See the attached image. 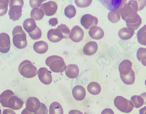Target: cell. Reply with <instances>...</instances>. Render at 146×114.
<instances>
[{"mask_svg": "<svg viewBox=\"0 0 146 114\" xmlns=\"http://www.w3.org/2000/svg\"><path fill=\"white\" fill-rule=\"evenodd\" d=\"M33 48L36 53L42 54L45 53L48 49L47 43L43 41H39L35 42L33 46Z\"/></svg>", "mask_w": 146, "mask_h": 114, "instance_id": "7402d4cb", "label": "cell"}, {"mask_svg": "<svg viewBox=\"0 0 146 114\" xmlns=\"http://www.w3.org/2000/svg\"><path fill=\"white\" fill-rule=\"evenodd\" d=\"M39 79L43 84L48 85L52 81L51 72L46 68L41 67L38 70L37 73Z\"/></svg>", "mask_w": 146, "mask_h": 114, "instance_id": "ba28073f", "label": "cell"}, {"mask_svg": "<svg viewBox=\"0 0 146 114\" xmlns=\"http://www.w3.org/2000/svg\"><path fill=\"white\" fill-rule=\"evenodd\" d=\"M132 62L130 60L125 59L122 61L118 68L120 74L125 75L128 74L132 69Z\"/></svg>", "mask_w": 146, "mask_h": 114, "instance_id": "ffe728a7", "label": "cell"}, {"mask_svg": "<svg viewBox=\"0 0 146 114\" xmlns=\"http://www.w3.org/2000/svg\"><path fill=\"white\" fill-rule=\"evenodd\" d=\"M18 70L20 74L26 78H31L37 74L36 68L28 60L23 61L19 64Z\"/></svg>", "mask_w": 146, "mask_h": 114, "instance_id": "277c9868", "label": "cell"}, {"mask_svg": "<svg viewBox=\"0 0 146 114\" xmlns=\"http://www.w3.org/2000/svg\"><path fill=\"white\" fill-rule=\"evenodd\" d=\"M23 4V0L9 1L10 9L8 14L11 19L14 21L19 19L22 15V8Z\"/></svg>", "mask_w": 146, "mask_h": 114, "instance_id": "5b68a950", "label": "cell"}, {"mask_svg": "<svg viewBox=\"0 0 146 114\" xmlns=\"http://www.w3.org/2000/svg\"><path fill=\"white\" fill-rule=\"evenodd\" d=\"M47 36L48 40L53 42H59L63 38L62 33L57 28L49 30L47 32Z\"/></svg>", "mask_w": 146, "mask_h": 114, "instance_id": "5bb4252c", "label": "cell"}, {"mask_svg": "<svg viewBox=\"0 0 146 114\" xmlns=\"http://www.w3.org/2000/svg\"><path fill=\"white\" fill-rule=\"evenodd\" d=\"M0 114H1V110L0 108Z\"/></svg>", "mask_w": 146, "mask_h": 114, "instance_id": "bcb514c9", "label": "cell"}, {"mask_svg": "<svg viewBox=\"0 0 146 114\" xmlns=\"http://www.w3.org/2000/svg\"><path fill=\"white\" fill-rule=\"evenodd\" d=\"M21 114H35V113H34L29 111L25 108L23 110Z\"/></svg>", "mask_w": 146, "mask_h": 114, "instance_id": "ee69618b", "label": "cell"}, {"mask_svg": "<svg viewBox=\"0 0 146 114\" xmlns=\"http://www.w3.org/2000/svg\"><path fill=\"white\" fill-rule=\"evenodd\" d=\"M8 0H0V16L6 14L8 9Z\"/></svg>", "mask_w": 146, "mask_h": 114, "instance_id": "d590c367", "label": "cell"}, {"mask_svg": "<svg viewBox=\"0 0 146 114\" xmlns=\"http://www.w3.org/2000/svg\"><path fill=\"white\" fill-rule=\"evenodd\" d=\"M13 43L15 46L18 49L25 48L27 45L26 34L22 27L17 26L12 31Z\"/></svg>", "mask_w": 146, "mask_h": 114, "instance_id": "7a4b0ae2", "label": "cell"}, {"mask_svg": "<svg viewBox=\"0 0 146 114\" xmlns=\"http://www.w3.org/2000/svg\"><path fill=\"white\" fill-rule=\"evenodd\" d=\"M49 23L51 26H55L58 24L57 18H53L50 19L49 21Z\"/></svg>", "mask_w": 146, "mask_h": 114, "instance_id": "60d3db41", "label": "cell"}, {"mask_svg": "<svg viewBox=\"0 0 146 114\" xmlns=\"http://www.w3.org/2000/svg\"><path fill=\"white\" fill-rule=\"evenodd\" d=\"M23 104V100L15 95L11 96L9 99L7 103V107L14 110H17L21 109Z\"/></svg>", "mask_w": 146, "mask_h": 114, "instance_id": "4fadbf2b", "label": "cell"}, {"mask_svg": "<svg viewBox=\"0 0 146 114\" xmlns=\"http://www.w3.org/2000/svg\"><path fill=\"white\" fill-rule=\"evenodd\" d=\"M65 16L69 19H71L75 16L76 13V9L72 5H70L67 6L64 10Z\"/></svg>", "mask_w": 146, "mask_h": 114, "instance_id": "836d02e7", "label": "cell"}, {"mask_svg": "<svg viewBox=\"0 0 146 114\" xmlns=\"http://www.w3.org/2000/svg\"><path fill=\"white\" fill-rule=\"evenodd\" d=\"M43 0H30L29 4L31 7L33 8H38L40 7Z\"/></svg>", "mask_w": 146, "mask_h": 114, "instance_id": "ab89813d", "label": "cell"}, {"mask_svg": "<svg viewBox=\"0 0 146 114\" xmlns=\"http://www.w3.org/2000/svg\"><path fill=\"white\" fill-rule=\"evenodd\" d=\"M91 0H75V3L77 6L79 7L84 8L89 6L92 3Z\"/></svg>", "mask_w": 146, "mask_h": 114, "instance_id": "74e56055", "label": "cell"}, {"mask_svg": "<svg viewBox=\"0 0 146 114\" xmlns=\"http://www.w3.org/2000/svg\"><path fill=\"white\" fill-rule=\"evenodd\" d=\"M114 103L117 109L125 113L131 112L134 107L132 101L121 96H117L115 98Z\"/></svg>", "mask_w": 146, "mask_h": 114, "instance_id": "8992f818", "label": "cell"}, {"mask_svg": "<svg viewBox=\"0 0 146 114\" xmlns=\"http://www.w3.org/2000/svg\"><path fill=\"white\" fill-rule=\"evenodd\" d=\"M101 114H114L113 111L110 108H106L104 109Z\"/></svg>", "mask_w": 146, "mask_h": 114, "instance_id": "b9f144b4", "label": "cell"}, {"mask_svg": "<svg viewBox=\"0 0 146 114\" xmlns=\"http://www.w3.org/2000/svg\"><path fill=\"white\" fill-rule=\"evenodd\" d=\"M45 63L52 71L55 73L62 72L66 67L64 59L57 55L48 57L46 60Z\"/></svg>", "mask_w": 146, "mask_h": 114, "instance_id": "3957f363", "label": "cell"}, {"mask_svg": "<svg viewBox=\"0 0 146 114\" xmlns=\"http://www.w3.org/2000/svg\"><path fill=\"white\" fill-rule=\"evenodd\" d=\"M28 33L30 36L34 40L39 39L41 38L42 35L41 30L37 26H36L34 30Z\"/></svg>", "mask_w": 146, "mask_h": 114, "instance_id": "8d00e7d4", "label": "cell"}, {"mask_svg": "<svg viewBox=\"0 0 146 114\" xmlns=\"http://www.w3.org/2000/svg\"><path fill=\"white\" fill-rule=\"evenodd\" d=\"M146 48L141 47L138 49L137 53V56L138 60L145 66H146Z\"/></svg>", "mask_w": 146, "mask_h": 114, "instance_id": "d6a6232c", "label": "cell"}, {"mask_svg": "<svg viewBox=\"0 0 146 114\" xmlns=\"http://www.w3.org/2000/svg\"><path fill=\"white\" fill-rule=\"evenodd\" d=\"M119 8L115 11L109 12L108 15L110 21L113 23H116L120 19Z\"/></svg>", "mask_w": 146, "mask_h": 114, "instance_id": "4dcf8cb0", "label": "cell"}, {"mask_svg": "<svg viewBox=\"0 0 146 114\" xmlns=\"http://www.w3.org/2000/svg\"><path fill=\"white\" fill-rule=\"evenodd\" d=\"M87 90L91 94L96 95L99 94L101 91L100 85L96 82H92L87 86Z\"/></svg>", "mask_w": 146, "mask_h": 114, "instance_id": "83f0119b", "label": "cell"}, {"mask_svg": "<svg viewBox=\"0 0 146 114\" xmlns=\"http://www.w3.org/2000/svg\"><path fill=\"white\" fill-rule=\"evenodd\" d=\"M145 6L143 0H122L119 7L120 14L125 21L128 18L137 14V11L142 9Z\"/></svg>", "mask_w": 146, "mask_h": 114, "instance_id": "6da1fadb", "label": "cell"}, {"mask_svg": "<svg viewBox=\"0 0 146 114\" xmlns=\"http://www.w3.org/2000/svg\"><path fill=\"white\" fill-rule=\"evenodd\" d=\"M44 15L43 11L38 8H33L31 13V17L35 20H39L42 19Z\"/></svg>", "mask_w": 146, "mask_h": 114, "instance_id": "f546056e", "label": "cell"}, {"mask_svg": "<svg viewBox=\"0 0 146 114\" xmlns=\"http://www.w3.org/2000/svg\"><path fill=\"white\" fill-rule=\"evenodd\" d=\"M134 30L131 28L124 27L120 29L118 32L119 37L122 39L128 40L133 36Z\"/></svg>", "mask_w": 146, "mask_h": 114, "instance_id": "603a6c76", "label": "cell"}, {"mask_svg": "<svg viewBox=\"0 0 146 114\" xmlns=\"http://www.w3.org/2000/svg\"><path fill=\"white\" fill-rule=\"evenodd\" d=\"M64 71L67 77L73 79L78 76L79 70L76 64H70L66 66Z\"/></svg>", "mask_w": 146, "mask_h": 114, "instance_id": "ac0fdd59", "label": "cell"}, {"mask_svg": "<svg viewBox=\"0 0 146 114\" xmlns=\"http://www.w3.org/2000/svg\"><path fill=\"white\" fill-rule=\"evenodd\" d=\"M145 99H144L141 95H134L131 98V100L134 104V107L136 108H139L142 107L144 103Z\"/></svg>", "mask_w": 146, "mask_h": 114, "instance_id": "1f68e13d", "label": "cell"}, {"mask_svg": "<svg viewBox=\"0 0 146 114\" xmlns=\"http://www.w3.org/2000/svg\"><path fill=\"white\" fill-rule=\"evenodd\" d=\"M74 98L76 100L81 101L84 99L86 95L85 88L82 86L77 85L75 86L72 90Z\"/></svg>", "mask_w": 146, "mask_h": 114, "instance_id": "e0dca14e", "label": "cell"}, {"mask_svg": "<svg viewBox=\"0 0 146 114\" xmlns=\"http://www.w3.org/2000/svg\"><path fill=\"white\" fill-rule=\"evenodd\" d=\"M34 113L35 114H48V109L44 104L41 102V105L39 108Z\"/></svg>", "mask_w": 146, "mask_h": 114, "instance_id": "f35d334b", "label": "cell"}, {"mask_svg": "<svg viewBox=\"0 0 146 114\" xmlns=\"http://www.w3.org/2000/svg\"><path fill=\"white\" fill-rule=\"evenodd\" d=\"M84 34L82 29L78 26H75L71 29L69 37L72 41L78 42L82 40Z\"/></svg>", "mask_w": 146, "mask_h": 114, "instance_id": "7c38bea8", "label": "cell"}, {"mask_svg": "<svg viewBox=\"0 0 146 114\" xmlns=\"http://www.w3.org/2000/svg\"><path fill=\"white\" fill-rule=\"evenodd\" d=\"M58 5L54 1H50L42 4L40 9L43 11L44 14L47 16L54 15L56 12Z\"/></svg>", "mask_w": 146, "mask_h": 114, "instance_id": "9c48e42d", "label": "cell"}, {"mask_svg": "<svg viewBox=\"0 0 146 114\" xmlns=\"http://www.w3.org/2000/svg\"><path fill=\"white\" fill-rule=\"evenodd\" d=\"M97 18L91 15L86 14L81 18L80 23L86 29H88L92 27L96 26L98 25Z\"/></svg>", "mask_w": 146, "mask_h": 114, "instance_id": "52a82bcc", "label": "cell"}, {"mask_svg": "<svg viewBox=\"0 0 146 114\" xmlns=\"http://www.w3.org/2000/svg\"><path fill=\"white\" fill-rule=\"evenodd\" d=\"M68 114H83L81 111L77 110H71L69 112Z\"/></svg>", "mask_w": 146, "mask_h": 114, "instance_id": "7bdbcfd3", "label": "cell"}, {"mask_svg": "<svg viewBox=\"0 0 146 114\" xmlns=\"http://www.w3.org/2000/svg\"><path fill=\"white\" fill-rule=\"evenodd\" d=\"M23 26L25 30L28 33H30L36 28V23L32 18H28L23 22Z\"/></svg>", "mask_w": 146, "mask_h": 114, "instance_id": "d4e9b609", "label": "cell"}, {"mask_svg": "<svg viewBox=\"0 0 146 114\" xmlns=\"http://www.w3.org/2000/svg\"><path fill=\"white\" fill-rule=\"evenodd\" d=\"M98 49V45L95 41H91L87 43L83 48L84 53L88 56L92 55L95 54Z\"/></svg>", "mask_w": 146, "mask_h": 114, "instance_id": "44dd1931", "label": "cell"}, {"mask_svg": "<svg viewBox=\"0 0 146 114\" xmlns=\"http://www.w3.org/2000/svg\"><path fill=\"white\" fill-rule=\"evenodd\" d=\"M62 33L63 36V38L68 39L70 33V30L68 27L65 24H62L58 26L57 28Z\"/></svg>", "mask_w": 146, "mask_h": 114, "instance_id": "e575fe53", "label": "cell"}, {"mask_svg": "<svg viewBox=\"0 0 146 114\" xmlns=\"http://www.w3.org/2000/svg\"><path fill=\"white\" fill-rule=\"evenodd\" d=\"M49 114H63V110L61 105L58 102L54 101L50 105Z\"/></svg>", "mask_w": 146, "mask_h": 114, "instance_id": "4316f807", "label": "cell"}, {"mask_svg": "<svg viewBox=\"0 0 146 114\" xmlns=\"http://www.w3.org/2000/svg\"><path fill=\"white\" fill-rule=\"evenodd\" d=\"M99 1L105 7L111 11L119 9L122 3L121 0H100Z\"/></svg>", "mask_w": 146, "mask_h": 114, "instance_id": "9a60e30c", "label": "cell"}, {"mask_svg": "<svg viewBox=\"0 0 146 114\" xmlns=\"http://www.w3.org/2000/svg\"><path fill=\"white\" fill-rule=\"evenodd\" d=\"M127 28L133 29H137L141 24V19L137 13L135 16L127 19L125 21Z\"/></svg>", "mask_w": 146, "mask_h": 114, "instance_id": "2e32d148", "label": "cell"}, {"mask_svg": "<svg viewBox=\"0 0 146 114\" xmlns=\"http://www.w3.org/2000/svg\"><path fill=\"white\" fill-rule=\"evenodd\" d=\"M15 95L14 93L11 90L7 89L3 91L0 95V103L2 105L7 107V103L9 98Z\"/></svg>", "mask_w": 146, "mask_h": 114, "instance_id": "cb8c5ba5", "label": "cell"}, {"mask_svg": "<svg viewBox=\"0 0 146 114\" xmlns=\"http://www.w3.org/2000/svg\"><path fill=\"white\" fill-rule=\"evenodd\" d=\"M11 47L10 38L5 33L0 34V52L3 53L8 52Z\"/></svg>", "mask_w": 146, "mask_h": 114, "instance_id": "30bf717a", "label": "cell"}, {"mask_svg": "<svg viewBox=\"0 0 146 114\" xmlns=\"http://www.w3.org/2000/svg\"><path fill=\"white\" fill-rule=\"evenodd\" d=\"M41 102L36 97H30L27 100L26 108L29 111L35 113L39 108Z\"/></svg>", "mask_w": 146, "mask_h": 114, "instance_id": "8fae6325", "label": "cell"}, {"mask_svg": "<svg viewBox=\"0 0 146 114\" xmlns=\"http://www.w3.org/2000/svg\"><path fill=\"white\" fill-rule=\"evenodd\" d=\"M146 107L142 108L139 110V114H146Z\"/></svg>", "mask_w": 146, "mask_h": 114, "instance_id": "f6af8a7d", "label": "cell"}, {"mask_svg": "<svg viewBox=\"0 0 146 114\" xmlns=\"http://www.w3.org/2000/svg\"><path fill=\"white\" fill-rule=\"evenodd\" d=\"M121 79L123 82L127 85L133 84L135 82V76L134 72L131 69L130 72L126 75L120 74Z\"/></svg>", "mask_w": 146, "mask_h": 114, "instance_id": "484cf974", "label": "cell"}, {"mask_svg": "<svg viewBox=\"0 0 146 114\" xmlns=\"http://www.w3.org/2000/svg\"><path fill=\"white\" fill-rule=\"evenodd\" d=\"M145 25L138 31L137 34V37L138 42L140 44L146 45V28Z\"/></svg>", "mask_w": 146, "mask_h": 114, "instance_id": "f1b7e54d", "label": "cell"}, {"mask_svg": "<svg viewBox=\"0 0 146 114\" xmlns=\"http://www.w3.org/2000/svg\"><path fill=\"white\" fill-rule=\"evenodd\" d=\"M88 33L92 38L95 40H99L104 36V32L100 27L94 26L91 28L88 31Z\"/></svg>", "mask_w": 146, "mask_h": 114, "instance_id": "d6986e66", "label": "cell"}]
</instances>
